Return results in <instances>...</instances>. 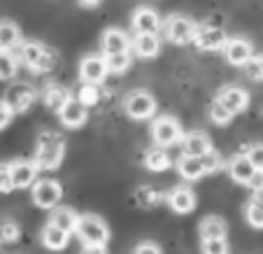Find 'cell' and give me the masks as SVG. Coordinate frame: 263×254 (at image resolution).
I'll return each mask as SVG.
<instances>
[{"label": "cell", "mask_w": 263, "mask_h": 254, "mask_svg": "<svg viewBox=\"0 0 263 254\" xmlns=\"http://www.w3.org/2000/svg\"><path fill=\"white\" fill-rule=\"evenodd\" d=\"M77 100H80L82 105H86V107H93V105H98V100H100L98 86H96V84L80 86V91H77Z\"/></svg>", "instance_id": "cell-36"}, {"label": "cell", "mask_w": 263, "mask_h": 254, "mask_svg": "<svg viewBox=\"0 0 263 254\" xmlns=\"http://www.w3.org/2000/svg\"><path fill=\"white\" fill-rule=\"evenodd\" d=\"M177 173L182 179L186 182H196L205 175V168H203V161L200 156H189V154H182L177 159Z\"/></svg>", "instance_id": "cell-22"}, {"label": "cell", "mask_w": 263, "mask_h": 254, "mask_svg": "<svg viewBox=\"0 0 263 254\" xmlns=\"http://www.w3.org/2000/svg\"><path fill=\"white\" fill-rule=\"evenodd\" d=\"M14 179H12V166L10 164H0V194H10L14 191Z\"/></svg>", "instance_id": "cell-38"}, {"label": "cell", "mask_w": 263, "mask_h": 254, "mask_svg": "<svg viewBox=\"0 0 263 254\" xmlns=\"http://www.w3.org/2000/svg\"><path fill=\"white\" fill-rule=\"evenodd\" d=\"M16 72H19V61L12 51H3L0 49V80H14Z\"/></svg>", "instance_id": "cell-30"}, {"label": "cell", "mask_w": 263, "mask_h": 254, "mask_svg": "<svg viewBox=\"0 0 263 254\" xmlns=\"http://www.w3.org/2000/svg\"><path fill=\"white\" fill-rule=\"evenodd\" d=\"M40 240H42V245H45L47 249H51V252H61V249L68 247L70 233H65L63 229L54 226L51 222H47L45 229H42V233H40Z\"/></svg>", "instance_id": "cell-21"}, {"label": "cell", "mask_w": 263, "mask_h": 254, "mask_svg": "<svg viewBox=\"0 0 263 254\" xmlns=\"http://www.w3.org/2000/svg\"><path fill=\"white\" fill-rule=\"evenodd\" d=\"M74 235H77L84 245H107L109 229L98 214H80Z\"/></svg>", "instance_id": "cell-3"}, {"label": "cell", "mask_w": 263, "mask_h": 254, "mask_svg": "<svg viewBox=\"0 0 263 254\" xmlns=\"http://www.w3.org/2000/svg\"><path fill=\"white\" fill-rule=\"evenodd\" d=\"M133 254H163V252H161V247L156 243H140L133 249Z\"/></svg>", "instance_id": "cell-42"}, {"label": "cell", "mask_w": 263, "mask_h": 254, "mask_svg": "<svg viewBox=\"0 0 263 254\" xmlns=\"http://www.w3.org/2000/svg\"><path fill=\"white\" fill-rule=\"evenodd\" d=\"M226 170H229V175H231L233 182H238V185H247L256 168H254V164L249 161L247 154H238V156H233V159L229 161Z\"/></svg>", "instance_id": "cell-20"}, {"label": "cell", "mask_w": 263, "mask_h": 254, "mask_svg": "<svg viewBox=\"0 0 263 254\" xmlns=\"http://www.w3.org/2000/svg\"><path fill=\"white\" fill-rule=\"evenodd\" d=\"M217 100H221L223 107H229L233 115H242L249 107V94L245 89H240V86H223L219 91Z\"/></svg>", "instance_id": "cell-17"}, {"label": "cell", "mask_w": 263, "mask_h": 254, "mask_svg": "<svg viewBox=\"0 0 263 254\" xmlns=\"http://www.w3.org/2000/svg\"><path fill=\"white\" fill-rule=\"evenodd\" d=\"M19 59L21 63L26 65V68H30L33 72H49V70H54L56 65V54L49 49L47 45H42V42L37 40H28V42H21L19 47Z\"/></svg>", "instance_id": "cell-2"}, {"label": "cell", "mask_w": 263, "mask_h": 254, "mask_svg": "<svg viewBox=\"0 0 263 254\" xmlns=\"http://www.w3.org/2000/svg\"><path fill=\"white\" fill-rule=\"evenodd\" d=\"M109 68H107V59L98 54H89L82 59L80 63V80L84 84H103V80L107 77Z\"/></svg>", "instance_id": "cell-10"}, {"label": "cell", "mask_w": 263, "mask_h": 254, "mask_svg": "<svg viewBox=\"0 0 263 254\" xmlns=\"http://www.w3.org/2000/svg\"><path fill=\"white\" fill-rule=\"evenodd\" d=\"M70 98H72V94L61 84H47L45 91H42V103L54 112H61V107H63Z\"/></svg>", "instance_id": "cell-24"}, {"label": "cell", "mask_w": 263, "mask_h": 254, "mask_svg": "<svg viewBox=\"0 0 263 254\" xmlns=\"http://www.w3.org/2000/svg\"><path fill=\"white\" fill-rule=\"evenodd\" d=\"M226 30L221 26H214V24H198V30H196V38H194V45L198 47L200 51H219L223 49L226 45Z\"/></svg>", "instance_id": "cell-9"}, {"label": "cell", "mask_w": 263, "mask_h": 254, "mask_svg": "<svg viewBox=\"0 0 263 254\" xmlns=\"http://www.w3.org/2000/svg\"><path fill=\"white\" fill-rule=\"evenodd\" d=\"M86 119H89V107L82 105L77 98H70L59 112V121L65 129H82Z\"/></svg>", "instance_id": "cell-13"}, {"label": "cell", "mask_w": 263, "mask_h": 254, "mask_svg": "<svg viewBox=\"0 0 263 254\" xmlns=\"http://www.w3.org/2000/svg\"><path fill=\"white\" fill-rule=\"evenodd\" d=\"M182 135H184L182 124H179V119H175V117L161 115L152 121V140H154V144H159V147L170 150L173 144H179Z\"/></svg>", "instance_id": "cell-5"}, {"label": "cell", "mask_w": 263, "mask_h": 254, "mask_svg": "<svg viewBox=\"0 0 263 254\" xmlns=\"http://www.w3.org/2000/svg\"><path fill=\"white\" fill-rule=\"evenodd\" d=\"M247 156H249V161L254 164V168L263 170V144H252V147L247 150Z\"/></svg>", "instance_id": "cell-39"}, {"label": "cell", "mask_w": 263, "mask_h": 254, "mask_svg": "<svg viewBox=\"0 0 263 254\" xmlns=\"http://www.w3.org/2000/svg\"><path fill=\"white\" fill-rule=\"evenodd\" d=\"M124 110L130 119H149L156 112V98L144 89H135L124 98Z\"/></svg>", "instance_id": "cell-6"}, {"label": "cell", "mask_w": 263, "mask_h": 254, "mask_svg": "<svg viewBox=\"0 0 263 254\" xmlns=\"http://www.w3.org/2000/svg\"><path fill=\"white\" fill-rule=\"evenodd\" d=\"M12 117H14L12 107L5 103V100H0V131H5L7 126L12 124Z\"/></svg>", "instance_id": "cell-40"}, {"label": "cell", "mask_w": 263, "mask_h": 254, "mask_svg": "<svg viewBox=\"0 0 263 254\" xmlns=\"http://www.w3.org/2000/svg\"><path fill=\"white\" fill-rule=\"evenodd\" d=\"M198 233H200V240L226 238V233H229V224H226V220L217 217V214H210V217H205V220L200 222Z\"/></svg>", "instance_id": "cell-25"}, {"label": "cell", "mask_w": 263, "mask_h": 254, "mask_svg": "<svg viewBox=\"0 0 263 254\" xmlns=\"http://www.w3.org/2000/svg\"><path fill=\"white\" fill-rule=\"evenodd\" d=\"M179 147H182V154L203 156L212 150V140H210V135L205 133V131H189V133L182 135Z\"/></svg>", "instance_id": "cell-14"}, {"label": "cell", "mask_w": 263, "mask_h": 254, "mask_svg": "<svg viewBox=\"0 0 263 254\" xmlns=\"http://www.w3.org/2000/svg\"><path fill=\"white\" fill-rule=\"evenodd\" d=\"M107 59V68L109 72H115V75H124L126 70L130 68L133 59H130V51H121V54H112V56H105Z\"/></svg>", "instance_id": "cell-32"}, {"label": "cell", "mask_w": 263, "mask_h": 254, "mask_svg": "<svg viewBox=\"0 0 263 254\" xmlns=\"http://www.w3.org/2000/svg\"><path fill=\"white\" fill-rule=\"evenodd\" d=\"M82 7H86V10H93V7H98L103 0H77Z\"/></svg>", "instance_id": "cell-44"}, {"label": "cell", "mask_w": 263, "mask_h": 254, "mask_svg": "<svg viewBox=\"0 0 263 254\" xmlns=\"http://www.w3.org/2000/svg\"><path fill=\"white\" fill-rule=\"evenodd\" d=\"M200 161H203L205 175H214V173H219V170H223V168H226V166H229V164H226V161H223V156L219 154V152L214 150V147L208 152V154H203V156H200Z\"/></svg>", "instance_id": "cell-33"}, {"label": "cell", "mask_w": 263, "mask_h": 254, "mask_svg": "<svg viewBox=\"0 0 263 254\" xmlns=\"http://www.w3.org/2000/svg\"><path fill=\"white\" fill-rule=\"evenodd\" d=\"M21 47V30L14 21L3 19L0 21V49L3 51H12Z\"/></svg>", "instance_id": "cell-27"}, {"label": "cell", "mask_w": 263, "mask_h": 254, "mask_svg": "<svg viewBox=\"0 0 263 254\" xmlns=\"http://www.w3.org/2000/svg\"><path fill=\"white\" fill-rule=\"evenodd\" d=\"M247 187L254 191V194H263V170H254V175L247 182Z\"/></svg>", "instance_id": "cell-41"}, {"label": "cell", "mask_w": 263, "mask_h": 254, "mask_svg": "<svg viewBox=\"0 0 263 254\" xmlns=\"http://www.w3.org/2000/svg\"><path fill=\"white\" fill-rule=\"evenodd\" d=\"M63 198V187L56 179H40L33 185V203L40 210H54Z\"/></svg>", "instance_id": "cell-7"}, {"label": "cell", "mask_w": 263, "mask_h": 254, "mask_svg": "<svg viewBox=\"0 0 263 254\" xmlns=\"http://www.w3.org/2000/svg\"><path fill=\"white\" fill-rule=\"evenodd\" d=\"M200 252L203 254H229V243L226 238H210L200 243Z\"/></svg>", "instance_id": "cell-37"}, {"label": "cell", "mask_w": 263, "mask_h": 254, "mask_svg": "<svg viewBox=\"0 0 263 254\" xmlns=\"http://www.w3.org/2000/svg\"><path fill=\"white\" fill-rule=\"evenodd\" d=\"M49 222L54 226H59V229H63L65 233H74L77 222H80V214L74 212L72 208H68V205H56V208L51 210Z\"/></svg>", "instance_id": "cell-23"}, {"label": "cell", "mask_w": 263, "mask_h": 254, "mask_svg": "<svg viewBox=\"0 0 263 254\" xmlns=\"http://www.w3.org/2000/svg\"><path fill=\"white\" fill-rule=\"evenodd\" d=\"M19 235H21V226L16 224L14 220H3L0 222V243L12 245V243L19 240Z\"/></svg>", "instance_id": "cell-34"}, {"label": "cell", "mask_w": 263, "mask_h": 254, "mask_svg": "<svg viewBox=\"0 0 263 254\" xmlns=\"http://www.w3.org/2000/svg\"><path fill=\"white\" fill-rule=\"evenodd\" d=\"M135 201L140 208H156L161 201H165V194L154 185H142L135 189Z\"/></svg>", "instance_id": "cell-28"}, {"label": "cell", "mask_w": 263, "mask_h": 254, "mask_svg": "<svg viewBox=\"0 0 263 254\" xmlns=\"http://www.w3.org/2000/svg\"><path fill=\"white\" fill-rule=\"evenodd\" d=\"M245 220L252 229H263V198H249L245 205Z\"/></svg>", "instance_id": "cell-29"}, {"label": "cell", "mask_w": 263, "mask_h": 254, "mask_svg": "<svg viewBox=\"0 0 263 254\" xmlns=\"http://www.w3.org/2000/svg\"><path fill=\"white\" fill-rule=\"evenodd\" d=\"M170 166H173V159H170L165 147L154 144L152 150H147V154H144V168H149L152 173H163V170H168Z\"/></svg>", "instance_id": "cell-26"}, {"label": "cell", "mask_w": 263, "mask_h": 254, "mask_svg": "<svg viewBox=\"0 0 263 254\" xmlns=\"http://www.w3.org/2000/svg\"><path fill=\"white\" fill-rule=\"evenodd\" d=\"M165 201H168L170 210L177 214H189L196 210V203H198V198H196V191L191 189V187L186 185H177L173 187V189L165 194Z\"/></svg>", "instance_id": "cell-11"}, {"label": "cell", "mask_w": 263, "mask_h": 254, "mask_svg": "<svg viewBox=\"0 0 263 254\" xmlns=\"http://www.w3.org/2000/svg\"><path fill=\"white\" fill-rule=\"evenodd\" d=\"M135 33H159L163 28V21H161L159 12L152 10V7H138L133 12V19H130Z\"/></svg>", "instance_id": "cell-15"}, {"label": "cell", "mask_w": 263, "mask_h": 254, "mask_svg": "<svg viewBox=\"0 0 263 254\" xmlns=\"http://www.w3.org/2000/svg\"><path fill=\"white\" fill-rule=\"evenodd\" d=\"M130 47L140 59H154L161 51L159 33H135V38L130 40Z\"/></svg>", "instance_id": "cell-19"}, {"label": "cell", "mask_w": 263, "mask_h": 254, "mask_svg": "<svg viewBox=\"0 0 263 254\" xmlns=\"http://www.w3.org/2000/svg\"><path fill=\"white\" fill-rule=\"evenodd\" d=\"M100 47H103L105 56L121 54V51L130 49V38L121 28H107L103 33V38H100Z\"/></svg>", "instance_id": "cell-18"}, {"label": "cell", "mask_w": 263, "mask_h": 254, "mask_svg": "<svg viewBox=\"0 0 263 254\" xmlns=\"http://www.w3.org/2000/svg\"><path fill=\"white\" fill-rule=\"evenodd\" d=\"M198 24H196L191 16L184 14H173L163 21V35L165 40L173 42V45H186V42H194Z\"/></svg>", "instance_id": "cell-4"}, {"label": "cell", "mask_w": 263, "mask_h": 254, "mask_svg": "<svg viewBox=\"0 0 263 254\" xmlns=\"http://www.w3.org/2000/svg\"><path fill=\"white\" fill-rule=\"evenodd\" d=\"M3 100L10 105L14 115H21V112H28L33 107V103L37 100V91L30 84H26V82H16V84H12L5 91V98Z\"/></svg>", "instance_id": "cell-8"}, {"label": "cell", "mask_w": 263, "mask_h": 254, "mask_svg": "<svg viewBox=\"0 0 263 254\" xmlns=\"http://www.w3.org/2000/svg\"><path fill=\"white\" fill-rule=\"evenodd\" d=\"M12 179H14V187L16 189H28L37 182V173L40 168L35 166V161H26V159H19V161H12Z\"/></svg>", "instance_id": "cell-16"}, {"label": "cell", "mask_w": 263, "mask_h": 254, "mask_svg": "<svg viewBox=\"0 0 263 254\" xmlns=\"http://www.w3.org/2000/svg\"><path fill=\"white\" fill-rule=\"evenodd\" d=\"M254 56V47L247 38H229L223 45V59L235 68H245L249 59Z\"/></svg>", "instance_id": "cell-12"}, {"label": "cell", "mask_w": 263, "mask_h": 254, "mask_svg": "<svg viewBox=\"0 0 263 254\" xmlns=\"http://www.w3.org/2000/svg\"><path fill=\"white\" fill-rule=\"evenodd\" d=\"M208 117H210V121H212V124H217V126H229L231 121H233L235 115L229 110V107H223L221 100H214V103L210 105Z\"/></svg>", "instance_id": "cell-31"}, {"label": "cell", "mask_w": 263, "mask_h": 254, "mask_svg": "<svg viewBox=\"0 0 263 254\" xmlns=\"http://www.w3.org/2000/svg\"><path fill=\"white\" fill-rule=\"evenodd\" d=\"M65 159V140L56 131H42L37 135L35 166L40 170H56Z\"/></svg>", "instance_id": "cell-1"}, {"label": "cell", "mask_w": 263, "mask_h": 254, "mask_svg": "<svg viewBox=\"0 0 263 254\" xmlns=\"http://www.w3.org/2000/svg\"><path fill=\"white\" fill-rule=\"evenodd\" d=\"M82 254H107V249H105V245H84Z\"/></svg>", "instance_id": "cell-43"}, {"label": "cell", "mask_w": 263, "mask_h": 254, "mask_svg": "<svg viewBox=\"0 0 263 254\" xmlns=\"http://www.w3.org/2000/svg\"><path fill=\"white\" fill-rule=\"evenodd\" d=\"M242 70L252 82H263V54H254L252 59L245 63Z\"/></svg>", "instance_id": "cell-35"}]
</instances>
